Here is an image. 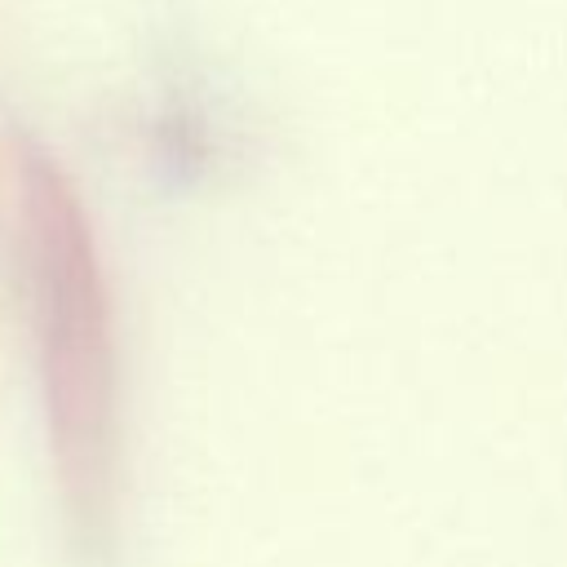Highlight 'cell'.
I'll use <instances>...</instances> for the list:
<instances>
[{"label": "cell", "mask_w": 567, "mask_h": 567, "mask_svg": "<svg viewBox=\"0 0 567 567\" xmlns=\"http://www.w3.org/2000/svg\"><path fill=\"white\" fill-rule=\"evenodd\" d=\"M0 199L31 297L49 465L66 540L84 567H106L120 514V359L93 221L62 164L18 128H0Z\"/></svg>", "instance_id": "1"}]
</instances>
